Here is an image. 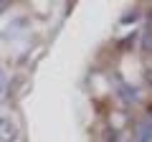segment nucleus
Here are the masks:
<instances>
[{"label": "nucleus", "instance_id": "f257e3e1", "mask_svg": "<svg viewBox=\"0 0 152 142\" xmlns=\"http://www.w3.org/2000/svg\"><path fill=\"white\" fill-rule=\"evenodd\" d=\"M18 140V124L13 117L0 114V142H15Z\"/></svg>", "mask_w": 152, "mask_h": 142}, {"label": "nucleus", "instance_id": "f03ea898", "mask_svg": "<svg viewBox=\"0 0 152 142\" xmlns=\"http://www.w3.org/2000/svg\"><path fill=\"white\" fill-rule=\"evenodd\" d=\"M137 137H140V142H150L152 140V122L150 119H145L137 127Z\"/></svg>", "mask_w": 152, "mask_h": 142}, {"label": "nucleus", "instance_id": "7ed1b4c3", "mask_svg": "<svg viewBox=\"0 0 152 142\" xmlns=\"http://www.w3.org/2000/svg\"><path fill=\"white\" fill-rule=\"evenodd\" d=\"M8 5H10L8 0H0V13H5V10H8Z\"/></svg>", "mask_w": 152, "mask_h": 142}, {"label": "nucleus", "instance_id": "20e7f679", "mask_svg": "<svg viewBox=\"0 0 152 142\" xmlns=\"http://www.w3.org/2000/svg\"><path fill=\"white\" fill-rule=\"evenodd\" d=\"M147 81H152V69H147Z\"/></svg>", "mask_w": 152, "mask_h": 142}, {"label": "nucleus", "instance_id": "39448f33", "mask_svg": "<svg viewBox=\"0 0 152 142\" xmlns=\"http://www.w3.org/2000/svg\"><path fill=\"white\" fill-rule=\"evenodd\" d=\"M0 79H3V71H0Z\"/></svg>", "mask_w": 152, "mask_h": 142}]
</instances>
